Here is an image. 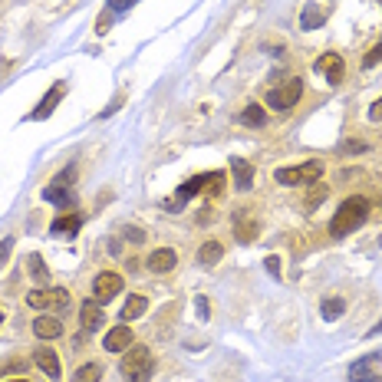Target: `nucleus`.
<instances>
[{"label":"nucleus","instance_id":"22","mask_svg":"<svg viewBox=\"0 0 382 382\" xmlns=\"http://www.w3.org/2000/svg\"><path fill=\"white\" fill-rule=\"evenodd\" d=\"M300 27H303V30L323 27V7H316V4H306V7H303V17H300Z\"/></svg>","mask_w":382,"mask_h":382},{"label":"nucleus","instance_id":"18","mask_svg":"<svg viewBox=\"0 0 382 382\" xmlns=\"http://www.w3.org/2000/svg\"><path fill=\"white\" fill-rule=\"evenodd\" d=\"M320 313H323L326 323H333V320H340L346 313V300L343 296H326L323 303H320Z\"/></svg>","mask_w":382,"mask_h":382},{"label":"nucleus","instance_id":"34","mask_svg":"<svg viewBox=\"0 0 382 382\" xmlns=\"http://www.w3.org/2000/svg\"><path fill=\"white\" fill-rule=\"evenodd\" d=\"M0 323H4V313H0Z\"/></svg>","mask_w":382,"mask_h":382},{"label":"nucleus","instance_id":"4","mask_svg":"<svg viewBox=\"0 0 382 382\" xmlns=\"http://www.w3.org/2000/svg\"><path fill=\"white\" fill-rule=\"evenodd\" d=\"M323 175L320 162H303V165H290V168H277V182L280 185H313Z\"/></svg>","mask_w":382,"mask_h":382},{"label":"nucleus","instance_id":"16","mask_svg":"<svg viewBox=\"0 0 382 382\" xmlns=\"http://www.w3.org/2000/svg\"><path fill=\"white\" fill-rule=\"evenodd\" d=\"M231 168H234V185L241 191L250 188V182H254V165L244 162V158H231Z\"/></svg>","mask_w":382,"mask_h":382},{"label":"nucleus","instance_id":"10","mask_svg":"<svg viewBox=\"0 0 382 382\" xmlns=\"http://www.w3.org/2000/svg\"><path fill=\"white\" fill-rule=\"evenodd\" d=\"M132 340L135 336L129 326H112V330L105 333V349H109V353H125V349L132 346Z\"/></svg>","mask_w":382,"mask_h":382},{"label":"nucleus","instance_id":"11","mask_svg":"<svg viewBox=\"0 0 382 382\" xmlns=\"http://www.w3.org/2000/svg\"><path fill=\"white\" fill-rule=\"evenodd\" d=\"M79 320H83V330H86V333H96V330H99V326L105 323L103 303H96V300H86V303H83V310H79Z\"/></svg>","mask_w":382,"mask_h":382},{"label":"nucleus","instance_id":"6","mask_svg":"<svg viewBox=\"0 0 382 382\" xmlns=\"http://www.w3.org/2000/svg\"><path fill=\"white\" fill-rule=\"evenodd\" d=\"M300 96H303V83H300V79H286L284 86H274L267 93V105L270 109H277V112H284V109L296 105Z\"/></svg>","mask_w":382,"mask_h":382},{"label":"nucleus","instance_id":"24","mask_svg":"<svg viewBox=\"0 0 382 382\" xmlns=\"http://www.w3.org/2000/svg\"><path fill=\"white\" fill-rule=\"evenodd\" d=\"M99 376H103V366H99V363H86V366H79V369H76L73 382H99Z\"/></svg>","mask_w":382,"mask_h":382},{"label":"nucleus","instance_id":"9","mask_svg":"<svg viewBox=\"0 0 382 382\" xmlns=\"http://www.w3.org/2000/svg\"><path fill=\"white\" fill-rule=\"evenodd\" d=\"M63 93H66V89H63V83H57V86H50V93L43 96V99H40V105H33V112H30L27 119H37V122L50 119V115H53V109L59 105V99H63Z\"/></svg>","mask_w":382,"mask_h":382},{"label":"nucleus","instance_id":"29","mask_svg":"<svg viewBox=\"0 0 382 382\" xmlns=\"http://www.w3.org/2000/svg\"><path fill=\"white\" fill-rule=\"evenodd\" d=\"M264 267H267L270 277H280V260L277 257H267V260H264Z\"/></svg>","mask_w":382,"mask_h":382},{"label":"nucleus","instance_id":"21","mask_svg":"<svg viewBox=\"0 0 382 382\" xmlns=\"http://www.w3.org/2000/svg\"><path fill=\"white\" fill-rule=\"evenodd\" d=\"M27 270H30V277L37 280V284H50V270H47V264H43L40 254H30L27 257Z\"/></svg>","mask_w":382,"mask_h":382},{"label":"nucleus","instance_id":"8","mask_svg":"<svg viewBox=\"0 0 382 382\" xmlns=\"http://www.w3.org/2000/svg\"><path fill=\"white\" fill-rule=\"evenodd\" d=\"M316 73H323L330 86H340V83H343V73H346L340 53H323V57L316 59Z\"/></svg>","mask_w":382,"mask_h":382},{"label":"nucleus","instance_id":"3","mask_svg":"<svg viewBox=\"0 0 382 382\" xmlns=\"http://www.w3.org/2000/svg\"><path fill=\"white\" fill-rule=\"evenodd\" d=\"M214 178H218V172H204V175H195V178L182 182V185H178V191H175V198L165 201V208H168V211H182L185 204H188L195 195H201V188H208Z\"/></svg>","mask_w":382,"mask_h":382},{"label":"nucleus","instance_id":"7","mask_svg":"<svg viewBox=\"0 0 382 382\" xmlns=\"http://www.w3.org/2000/svg\"><path fill=\"white\" fill-rule=\"evenodd\" d=\"M122 286L125 280L115 274V270H105V274H99V277L93 280V296H96V303H109L112 296L122 294Z\"/></svg>","mask_w":382,"mask_h":382},{"label":"nucleus","instance_id":"19","mask_svg":"<svg viewBox=\"0 0 382 382\" xmlns=\"http://www.w3.org/2000/svg\"><path fill=\"white\" fill-rule=\"evenodd\" d=\"M149 310V296H142V294H135V296H129L125 300V306H122V320H139V316Z\"/></svg>","mask_w":382,"mask_h":382},{"label":"nucleus","instance_id":"2","mask_svg":"<svg viewBox=\"0 0 382 382\" xmlns=\"http://www.w3.org/2000/svg\"><path fill=\"white\" fill-rule=\"evenodd\" d=\"M119 369H122V376L129 382H149V376H152V353L145 346H129Z\"/></svg>","mask_w":382,"mask_h":382},{"label":"nucleus","instance_id":"1","mask_svg":"<svg viewBox=\"0 0 382 382\" xmlns=\"http://www.w3.org/2000/svg\"><path fill=\"white\" fill-rule=\"evenodd\" d=\"M369 211H373V204H369V198H346L340 208H336L333 221H330V234L333 238H349L356 228H363V221L369 218Z\"/></svg>","mask_w":382,"mask_h":382},{"label":"nucleus","instance_id":"30","mask_svg":"<svg viewBox=\"0 0 382 382\" xmlns=\"http://www.w3.org/2000/svg\"><path fill=\"white\" fill-rule=\"evenodd\" d=\"M198 316L208 320V300H204V296H198Z\"/></svg>","mask_w":382,"mask_h":382},{"label":"nucleus","instance_id":"27","mask_svg":"<svg viewBox=\"0 0 382 382\" xmlns=\"http://www.w3.org/2000/svg\"><path fill=\"white\" fill-rule=\"evenodd\" d=\"M73 178H76V165H69L66 172H63V175H59V178H57V185H59V188H66V185L73 182Z\"/></svg>","mask_w":382,"mask_h":382},{"label":"nucleus","instance_id":"12","mask_svg":"<svg viewBox=\"0 0 382 382\" xmlns=\"http://www.w3.org/2000/svg\"><path fill=\"white\" fill-rule=\"evenodd\" d=\"M175 264H178V257H175L172 248H158L149 254V270L152 274H168V270H175Z\"/></svg>","mask_w":382,"mask_h":382},{"label":"nucleus","instance_id":"33","mask_svg":"<svg viewBox=\"0 0 382 382\" xmlns=\"http://www.w3.org/2000/svg\"><path fill=\"white\" fill-rule=\"evenodd\" d=\"M366 382H382V379H366Z\"/></svg>","mask_w":382,"mask_h":382},{"label":"nucleus","instance_id":"31","mask_svg":"<svg viewBox=\"0 0 382 382\" xmlns=\"http://www.w3.org/2000/svg\"><path fill=\"white\" fill-rule=\"evenodd\" d=\"M369 119H382V99H376L373 109H369Z\"/></svg>","mask_w":382,"mask_h":382},{"label":"nucleus","instance_id":"23","mask_svg":"<svg viewBox=\"0 0 382 382\" xmlns=\"http://www.w3.org/2000/svg\"><path fill=\"white\" fill-rule=\"evenodd\" d=\"M43 198H47L50 204H73L76 195H69V191L59 188V185H50V188H43Z\"/></svg>","mask_w":382,"mask_h":382},{"label":"nucleus","instance_id":"26","mask_svg":"<svg viewBox=\"0 0 382 382\" xmlns=\"http://www.w3.org/2000/svg\"><path fill=\"white\" fill-rule=\"evenodd\" d=\"M382 59V47H376V50H369V53H366V59H363V66L366 69H373L376 63H379Z\"/></svg>","mask_w":382,"mask_h":382},{"label":"nucleus","instance_id":"5","mask_svg":"<svg viewBox=\"0 0 382 382\" xmlns=\"http://www.w3.org/2000/svg\"><path fill=\"white\" fill-rule=\"evenodd\" d=\"M27 303L37 306V310H63L69 303V294L63 286H40V290H30Z\"/></svg>","mask_w":382,"mask_h":382},{"label":"nucleus","instance_id":"28","mask_svg":"<svg viewBox=\"0 0 382 382\" xmlns=\"http://www.w3.org/2000/svg\"><path fill=\"white\" fill-rule=\"evenodd\" d=\"M10 250H13V238H4L0 241V264L10 257Z\"/></svg>","mask_w":382,"mask_h":382},{"label":"nucleus","instance_id":"25","mask_svg":"<svg viewBox=\"0 0 382 382\" xmlns=\"http://www.w3.org/2000/svg\"><path fill=\"white\" fill-rule=\"evenodd\" d=\"M234 234H238L241 241H254V234H257V224H248V228H244V224H238V228H234Z\"/></svg>","mask_w":382,"mask_h":382},{"label":"nucleus","instance_id":"15","mask_svg":"<svg viewBox=\"0 0 382 382\" xmlns=\"http://www.w3.org/2000/svg\"><path fill=\"white\" fill-rule=\"evenodd\" d=\"M79 228H83V218L79 214H63V218H57L50 224V234H66V238H73Z\"/></svg>","mask_w":382,"mask_h":382},{"label":"nucleus","instance_id":"35","mask_svg":"<svg viewBox=\"0 0 382 382\" xmlns=\"http://www.w3.org/2000/svg\"><path fill=\"white\" fill-rule=\"evenodd\" d=\"M17 382H27V379H17Z\"/></svg>","mask_w":382,"mask_h":382},{"label":"nucleus","instance_id":"13","mask_svg":"<svg viewBox=\"0 0 382 382\" xmlns=\"http://www.w3.org/2000/svg\"><path fill=\"white\" fill-rule=\"evenodd\" d=\"M33 363L43 369V376H50V379H59L63 376V366H59V356L53 353V349H37V356H33Z\"/></svg>","mask_w":382,"mask_h":382},{"label":"nucleus","instance_id":"14","mask_svg":"<svg viewBox=\"0 0 382 382\" xmlns=\"http://www.w3.org/2000/svg\"><path fill=\"white\" fill-rule=\"evenodd\" d=\"M33 333L40 340H57L63 333V323H59L57 316H40V320H33Z\"/></svg>","mask_w":382,"mask_h":382},{"label":"nucleus","instance_id":"32","mask_svg":"<svg viewBox=\"0 0 382 382\" xmlns=\"http://www.w3.org/2000/svg\"><path fill=\"white\" fill-rule=\"evenodd\" d=\"M376 333H382V323H376L373 330H369V336H376Z\"/></svg>","mask_w":382,"mask_h":382},{"label":"nucleus","instance_id":"20","mask_svg":"<svg viewBox=\"0 0 382 382\" xmlns=\"http://www.w3.org/2000/svg\"><path fill=\"white\" fill-rule=\"evenodd\" d=\"M241 122L250 125V129H264V125H267V112H264L257 103H250L248 109L241 112Z\"/></svg>","mask_w":382,"mask_h":382},{"label":"nucleus","instance_id":"17","mask_svg":"<svg viewBox=\"0 0 382 382\" xmlns=\"http://www.w3.org/2000/svg\"><path fill=\"white\" fill-rule=\"evenodd\" d=\"M221 257H224V248H221L218 241H204L198 248V264H204V267H214Z\"/></svg>","mask_w":382,"mask_h":382}]
</instances>
